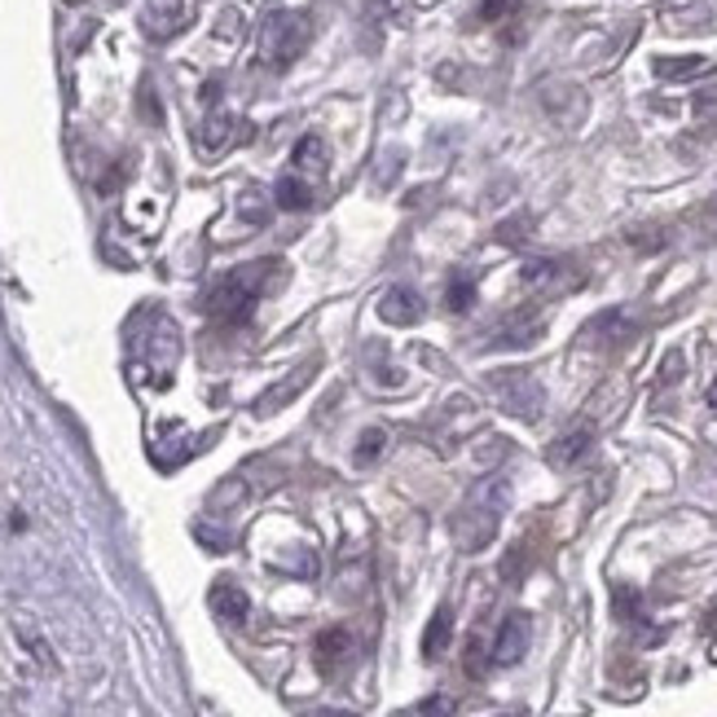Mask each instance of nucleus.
Here are the masks:
<instances>
[{
    "label": "nucleus",
    "mask_w": 717,
    "mask_h": 717,
    "mask_svg": "<svg viewBox=\"0 0 717 717\" xmlns=\"http://www.w3.org/2000/svg\"><path fill=\"white\" fill-rule=\"evenodd\" d=\"M282 269L277 261H261V265H243V269H234L225 282H216L212 291H207V313L216 317V322H229V326H238V322H247L252 317V308L261 304V295L269 291V277Z\"/></svg>",
    "instance_id": "nucleus-1"
},
{
    "label": "nucleus",
    "mask_w": 717,
    "mask_h": 717,
    "mask_svg": "<svg viewBox=\"0 0 717 717\" xmlns=\"http://www.w3.org/2000/svg\"><path fill=\"white\" fill-rule=\"evenodd\" d=\"M308 45V18L304 13H291V9H277L265 18L261 27V62L269 71H286Z\"/></svg>",
    "instance_id": "nucleus-2"
},
{
    "label": "nucleus",
    "mask_w": 717,
    "mask_h": 717,
    "mask_svg": "<svg viewBox=\"0 0 717 717\" xmlns=\"http://www.w3.org/2000/svg\"><path fill=\"white\" fill-rule=\"evenodd\" d=\"M529 651V617H507L502 629H498V642H493V660L498 665H515L520 656Z\"/></svg>",
    "instance_id": "nucleus-3"
},
{
    "label": "nucleus",
    "mask_w": 717,
    "mask_h": 717,
    "mask_svg": "<svg viewBox=\"0 0 717 717\" xmlns=\"http://www.w3.org/2000/svg\"><path fill=\"white\" fill-rule=\"evenodd\" d=\"M141 22H146V31L155 40H168V36H177L180 27H185V9H180V0H146Z\"/></svg>",
    "instance_id": "nucleus-4"
},
{
    "label": "nucleus",
    "mask_w": 717,
    "mask_h": 717,
    "mask_svg": "<svg viewBox=\"0 0 717 717\" xmlns=\"http://www.w3.org/2000/svg\"><path fill=\"white\" fill-rule=\"evenodd\" d=\"M234 115H225V110H216V115H207L203 119V128H198V150L203 155H220L229 141H234Z\"/></svg>",
    "instance_id": "nucleus-5"
},
{
    "label": "nucleus",
    "mask_w": 717,
    "mask_h": 717,
    "mask_svg": "<svg viewBox=\"0 0 717 717\" xmlns=\"http://www.w3.org/2000/svg\"><path fill=\"white\" fill-rule=\"evenodd\" d=\"M383 322H392V326H410V322H419L423 317V308H419V295L414 291H405V286H396V291H387L383 295Z\"/></svg>",
    "instance_id": "nucleus-6"
},
{
    "label": "nucleus",
    "mask_w": 717,
    "mask_h": 717,
    "mask_svg": "<svg viewBox=\"0 0 717 717\" xmlns=\"http://www.w3.org/2000/svg\"><path fill=\"white\" fill-rule=\"evenodd\" d=\"M348 656H353V633H348V629H326V633L317 638V665H322L326 674H335Z\"/></svg>",
    "instance_id": "nucleus-7"
},
{
    "label": "nucleus",
    "mask_w": 717,
    "mask_h": 717,
    "mask_svg": "<svg viewBox=\"0 0 717 717\" xmlns=\"http://www.w3.org/2000/svg\"><path fill=\"white\" fill-rule=\"evenodd\" d=\"M590 441H595V432H590V428H572L568 436H559V441L550 445V453H546V458H550L554 466H572L577 458H586Z\"/></svg>",
    "instance_id": "nucleus-8"
},
{
    "label": "nucleus",
    "mask_w": 717,
    "mask_h": 717,
    "mask_svg": "<svg viewBox=\"0 0 717 717\" xmlns=\"http://www.w3.org/2000/svg\"><path fill=\"white\" fill-rule=\"evenodd\" d=\"M212 603H216V612H220L225 621H234V626H243V621H247V612H252L247 595H243L238 586H229V581H220V586L212 590Z\"/></svg>",
    "instance_id": "nucleus-9"
},
{
    "label": "nucleus",
    "mask_w": 717,
    "mask_h": 717,
    "mask_svg": "<svg viewBox=\"0 0 717 717\" xmlns=\"http://www.w3.org/2000/svg\"><path fill=\"white\" fill-rule=\"evenodd\" d=\"M273 198H277V207H282V212H304V207L313 203V189H308V180L282 177L277 185H273Z\"/></svg>",
    "instance_id": "nucleus-10"
},
{
    "label": "nucleus",
    "mask_w": 717,
    "mask_h": 717,
    "mask_svg": "<svg viewBox=\"0 0 717 717\" xmlns=\"http://www.w3.org/2000/svg\"><path fill=\"white\" fill-rule=\"evenodd\" d=\"M449 629H453V612H449V608H441V612L432 617V626H428V638H423V656H428V660H436V656L445 651Z\"/></svg>",
    "instance_id": "nucleus-11"
},
{
    "label": "nucleus",
    "mask_w": 717,
    "mask_h": 717,
    "mask_svg": "<svg viewBox=\"0 0 717 717\" xmlns=\"http://www.w3.org/2000/svg\"><path fill=\"white\" fill-rule=\"evenodd\" d=\"M445 304L453 313H466V308L475 304V282H471V273H453V277H449Z\"/></svg>",
    "instance_id": "nucleus-12"
},
{
    "label": "nucleus",
    "mask_w": 717,
    "mask_h": 717,
    "mask_svg": "<svg viewBox=\"0 0 717 717\" xmlns=\"http://www.w3.org/2000/svg\"><path fill=\"white\" fill-rule=\"evenodd\" d=\"M308 379H313V365H308V370H295V374H291L282 387H273L269 396L261 401V410H265V414H269V410H277V405H282V401H291L299 387H308Z\"/></svg>",
    "instance_id": "nucleus-13"
},
{
    "label": "nucleus",
    "mask_w": 717,
    "mask_h": 717,
    "mask_svg": "<svg viewBox=\"0 0 717 717\" xmlns=\"http://www.w3.org/2000/svg\"><path fill=\"white\" fill-rule=\"evenodd\" d=\"M295 164L299 168H326V146H322V137H304L299 146H295Z\"/></svg>",
    "instance_id": "nucleus-14"
},
{
    "label": "nucleus",
    "mask_w": 717,
    "mask_h": 717,
    "mask_svg": "<svg viewBox=\"0 0 717 717\" xmlns=\"http://www.w3.org/2000/svg\"><path fill=\"white\" fill-rule=\"evenodd\" d=\"M383 441H387L383 432H365V436H361V449H357V462H370V458H379V453H383Z\"/></svg>",
    "instance_id": "nucleus-15"
},
{
    "label": "nucleus",
    "mask_w": 717,
    "mask_h": 717,
    "mask_svg": "<svg viewBox=\"0 0 717 717\" xmlns=\"http://www.w3.org/2000/svg\"><path fill=\"white\" fill-rule=\"evenodd\" d=\"M515 4H520V0H484V4H480V18H484V22H498V18H507Z\"/></svg>",
    "instance_id": "nucleus-16"
},
{
    "label": "nucleus",
    "mask_w": 717,
    "mask_h": 717,
    "mask_svg": "<svg viewBox=\"0 0 717 717\" xmlns=\"http://www.w3.org/2000/svg\"><path fill=\"white\" fill-rule=\"evenodd\" d=\"M656 71H660V76H691V71H700V58H682V62H656Z\"/></svg>",
    "instance_id": "nucleus-17"
},
{
    "label": "nucleus",
    "mask_w": 717,
    "mask_h": 717,
    "mask_svg": "<svg viewBox=\"0 0 717 717\" xmlns=\"http://www.w3.org/2000/svg\"><path fill=\"white\" fill-rule=\"evenodd\" d=\"M449 714H453V705H449L445 696H432L428 705H419V709H414V717H449Z\"/></svg>",
    "instance_id": "nucleus-18"
},
{
    "label": "nucleus",
    "mask_w": 717,
    "mask_h": 717,
    "mask_svg": "<svg viewBox=\"0 0 717 717\" xmlns=\"http://www.w3.org/2000/svg\"><path fill=\"white\" fill-rule=\"evenodd\" d=\"M709 401H714V410H717V383L709 387Z\"/></svg>",
    "instance_id": "nucleus-19"
}]
</instances>
